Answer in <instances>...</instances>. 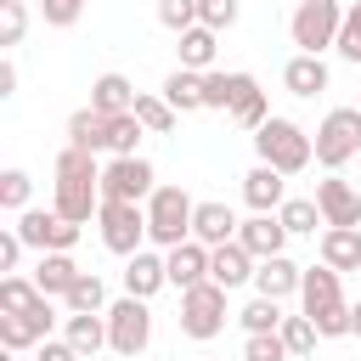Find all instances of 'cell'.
<instances>
[{
    "label": "cell",
    "mask_w": 361,
    "mask_h": 361,
    "mask_svg": "<svg viewBox=\"0 0 361 361\" xmlns=\"http://www.w3.org/2000/svg\"><path fill=\"white\" fill-rule=\"evenodd\" d=\"M299 305H305L310 322L327 316V310H338V305H344V293H338V271H333V265H310L305 282H299Z\"/></svg>",
    "instance_id": "15"
},
{
    "label": "cell",
    "mask_w": 361,
    "mask_h": 361,
    "mask_svg": "<svg viewBox=\"0 0 361 361\" xmlns=\"http://www.w3.org/2000/svg\"><path fill=\"white\" fill-rule=\"evenodd\" d=\"M344 62H361V0L344 6V28H338V45H333Z\"/></svg>",
    "instance_id": "41"
},
{
    "label": "cell",
    "mask_w": 361,
    "mask_h": 361,
    "mask_svg": "<svg viewBox=\"0 0 361 361\" xmlns=\"http://www.w3.org/2000/svg\"><path fill=\"white\" fill-rule=\"evenodd\" d=\"M254 85V73H220V68H209L203 73V107H214V113H231L237 107V96Z\"/></svg>",
    "instance_id": "25"
},
{
    "label": "cell",
    "mask_w": 361,
    "mask_h": 361,
    "mask_svg": "<svg viewBox=\"0 0 361 361\" xmlns=\"http://www.w3.org/2000/svg\"><path fill=\"white\" fill-rule=\"evenodd\" d=\"M39 17H45L51 28H73V23L85 17V0H39Z\"/></svg>",
    "instance_id": "44"
},
{
    "label": "cell",
    "mask_w": 361,
    "mask_h": 361,
    "mask_svg": "<svg viewBox=\"0 0 361 361\" xmlns=\"http://www.w3.org/2000/svg\"><path fill=\"white\" fill-rule=\"evenodd\" d=\"M28 192H34V180H28V169H6V175H0V209H11V214H23V209H28Z\"/></svg>",
    "instance_id": "39"
},
{
    "label": "cell",
    "mask_w": 361,
    "mask_h": 361,
    "mask_svg": "<svg viewBox=\"0 0 361 361\" xmlns=\"http://www.w3.org/2000/svg\"><path fill=\"white\" fill-rule=\"evenodd\" d=\"M135 96H141V90H135L124 73H102V79L90 85V107H96L102 118H118V113H130V107H135Z\"/></svg>",
    "instance_id": "22"
},
{
    "label": "cell",
    "mask_w": 361,
    "mask_h": 361,
    "mask_svg": "<svg viewBox=\"0 0 361 361\" xmlns=\"http://www.w3.org/2000/svg\"><path fill=\"white\" fill-rule=\"evenodd\" d=\"M152 344V310H147V299H118V305H107V350H118V355H141Z\"/></svg>",
    "instance_id": "7"
},
{
    "label": "cell",
    "mask_w": 361,
    "mask_h": 361,
    "mask_svg": "<svg viewBox=\"0 0 361 361\" xmlns=\"http://www.w3.org/2000/svg\"><path fill=\"white\" fill-rule=\"evenodd\" d=\"M350 333H361V305H350Z\"/></svg>",
    "instance_id": "48"
},
{
    "label": "cell",
    "mask_w": 361,
    "mask_h": 361,
    "mask_svg": "<svg viewBox=\"0 0 361 361\" xmlns=\"http://www.w3.org/2000/svg\"><path fill=\"white\" fill-rule=\"evenodd\" d=\"M45 293L34 288V276H0V316H23V310H34Z\"/></svg>",
    "instance_id": "33"
},
{
    "label": "cell",
    "mask_w": 361,
    "mask_h": 361,
    "mask_svg": "<svg viewBox=\"0 0 361 361\" xmlns=\"http://www.w3.org/2000/svg\"><path fill=\"white\" fill-rule=\"evenodd\" d=\"M254 152H259V164H271V169H282V175H299V169H310L316 141H310L293 118H265V124L254 130Z\"/></svg>",
    "instance_id": "2"
},
{
    "label": "cell",
    "mask_w": 361,
    "mask_h": 361,
    "mask_svg": "<svg viewBox=\"0 0 361 361\" xmlns=\"http://www.w3.org/2000/svg\"><path fill=\"white\" fill-rule=\"evenodd\" d=\"M62 338L79 350V355H96L107 344V316H68L62 322Z\"/></svg>",
    "instance_id": "30"
},
{
    "label": "cell",
    "mask_w": 361,
    "mask_h": 361,
    "mask_svg": "<svg viewBox=\"0 0 361 361\" xmlns=\"http://www.w3.org/2000/svg\"><path fill=\"white\" fill-rule=\"evenodd\" d=\"M51 322H56V310H51V299H39L34 310H23V316H0V350H39L45 338H51Z\"/></svg>",
    "instance_id": "11"
},
{
    "label": "cell",
    "mask_w": 361,
    "mask_h": 361,
    "mask_svg": "<svg viewBox=\"0 0 361 361\" xmlns=\"http://www.w3.org/2000/svg\"><path fill=\"white\" fill-rule=\"evenodd\" d=\"M299 282H305V271L288 259V254H276V259H259V271H254V288H259V299H288V293H299Z\"/></svg>",
    "instance_id": "20"
},
{
    "label": "cell",
    "mask_w": 361,
    "mask_h": 361,
    "mask_svg": "<svg viewBox=\"0 0 361 361\" xmlns=\"http://www.w3.org/2000/svg\"><path fill=\"white\" fill-rule=\"evenodd\" d=\"M316 209H322L327 226H361V192L350 180H338V175L316 180Z\"/></svg>",
    "instance_id": "13"
},
{
    "label": "cell",
    "mask_w": 361,
    "mask_h": 361,
    "mask_svg": "<svg viewBox=\"0 0 361 361\" xmlns=\"http://www.w3.org/2000/svg\"><path fill=\"white\" fill-rule=\"evenodd\" d=\"M316 164L322 169H344L355 152H361V107H333L322 124H316Z\"/></svg>",
    "instance_id": "5"
},
{
    "label": "cell",
    "mask_w": 361,
    "mask_h": 361,
    "mask_svg": "<svg viewBox=\"0 0 361 361\" xmlns=\"http://www.w3.org/2000/svg\"><path fill=\"white\" fill-rule=\"evenodd\" d=\"M96 226H102V243L130 259V254H141V243H147V203H113V197H102Z\"/></svg>",
    "instance_id": "6"
},
{
    "label": "cell",
    "mask_w": 361,
    "mask_h": 361,
    "mask_svg": "<svg viewBox=\"0 0 361 361\" xmlns=\"http://www.w3.org/2000/svg\"><path fill=\"white\" fill-rule=\"evenodd\" d=\"M68 147H85V152H102V147H107V118H102L96 107H79V113L68 118Z\"/></svg>",
    "instance_id": "29"
},
{
    "label": "cell",
    "mask_w": 361,
    "mask_h": 361,
    "mask_svg": "<svg viewBox=\"0 0 361 361\" xmlns=\"http://www.w3.org/2000/svg\"><path fill=\"white\" fill-rule=\"evenodd\" d=\"M237 11H243L237 0H197V23L214 28V34H226V28L237 23Z\"/></svg>",
    "instance_id": "43"
},
{
    "label": "cell",
    "mask_w": 361,
    "mask_h": 361,
    "mask_svg": "<svg viewBox=\"0 0 361 361\" xmlns=\"http://www.w3.org/2000/svg\"><path fill=\"white\" fill-rule=\"evenodd\" d=\"M237 214L226 209V203H197V214H192V237L203 243V248H220V243H237Z\"/></svg>",
    "instance_id": "19"
},
{
    "label": "cell",
    "mask_w": 361,
    "mask_h": 361,
    "mask_svg": "<svg viewBox=\"0 0 361 361\" xmlns=\"http://www.w3.org/2000/svg\"><path fill=\"white\" fill-rule=\"evenodd\" d=\"M23 34H28V6L23 0H0V45L11 51V45H23Z\"/></svg>",
    "instance_id": "38"
},
{
    "label": "cell",
    "mask_w": 361,
    "mask_h": 361,
    "mask_svg": "<svg viewBox=\"0 0 361 361\" xmlns=\"http://www.w3.org/2000/svg\"><path fill=\"white\" fill-rule=\"evenodd\" d=\"M282 85L293 90V96H322L327 90V62L322 56H288V68H282Z\"/></svg>",
    "instance_id": "24"
},
{
    "label": "cell",
    "mask_w": 361,
    "mask_h": 361,
    "mask_svg": "<svg viewBox=\"0 0 361 361\" xmlns=\"http://www.w3.org/2000/svg\"><path fill=\"white\" fill-rule=\"evenodd\" d=\"M130 113H135V118H141V124H147L152 135H169V130H175V107H169L164 96H147V90H141Z\"/></svg>",
    "instance_id": "34"
},
{
    "label": "cell",
    "mask_w": 361,
    "mask_h": 361,
    "mask_svg": "<svg viewBox=\"0 0 361 361\" xmlns=\"http://www.w3.org/2000/svg\"><path fill=\"white\" fill-rule=\"evenodd\" d=\"M175 113H197L203 107V73H186V68H175L169 79H164V90H158Z\"/></svg>",
    "instance_id": "27"
},
{
    "label": "cell",
    "mask_w": 361,
    "mask_h": 361,
    "mask_svg": "<svg viewBox=\"0 0 361 361\" xmlns=\"http://www.w3.org/2000/svg\"><path fill=\"white\" fill-rule=\"evenodd\" d=\"M237 322H243V333H276L282 327V305L276 299H254V305L237 310Z\"/></svg>",
    "instance_id": "37"
},
{
    "label": "cell",
    "mask_w": 361,
    "mask_h": 361,
    "mask_svg": "<svg viewBox=\"0 0 361 361\" xmlns=\"http://www.w3.org/2000/svg\"><path fill=\"white\" fill-rule=\"evenodd\" d=\"M338 28H344V6L338 0H299V11L288 23V34H293V45L305 56H322L327 45H338Z\"/></svg>",
    "instance_id": "4"
},
{
    "label": "cell",
    "mask_w": 361,
    "mask_h": 361,
    "mask_svg": "<svg viewBox=\"0 0 361 361\" xmlns=\"http://www.w3.org/2000/svg\"><path fill=\"white\" fill-rule=\"evenodd\" d=\"M231 118H237L243 130H259V124L271 118V102H265V90H259V79H254V85H248V90L237 96V107H231Z\"/></svg>",
    "instance_id": "36"
},
{
    "label": "cell",
    "mask_w": 361,
    "mask_h": 361,
    "mask_svg": "<svg viewBox=\"0 0 361 361\" xmlns=\"http://www.w3.org/2000/svg\"><path fill=\"white\" fill-rule=\"evenodd\" d=\"M158 23H164L169 34L197 28V0H158Z\"/></svg>",
    "instance_id": "40"
},
{
    "label": "cell",
    "mask_w": 361,
    "mask_h": 361,
    "mask_svg": "<svg viewBox=\"0 0 361 361\" xmlns=\"http://www.w3.org/2000/svg\"><path fill=\"white\" fill-rule=\"evenodd\" d=\"M68 316H107V288H102V276L96 271H85L73 288H68Z\"/></svg>",
    "instance_id": "28"
},
{
    "label": "cell",
    "mask_w": 361,
    "mask_h": 361,
    "mask_svg": "<svg viewBox=\"0 0 361 361\" xmlns=\"http://www.w3.org/2000/svg\"><path fill=\"white\" fill-rule=\"evenodd\" d=\"M226 327V288L220 282H197L180 293V333L186 338H214Z\"/></svg>",
    "instance_id": "8"
},
{
    "label": "cell",
    "mask_w": 361,
    "mask_h": 361,
    "mask_svg": "<svg viewBox=\"0 0 361 361\" xmlns=\"http://www.w3.org/2000/svg\"><path fill=\"white\" fill-rule=\"evenodd\" d=\"M214 39H220V34H214V28H203V23H197V28H186V34H180V45H175V51H180V68H186V73H209V68H214Z\"/></svg>",
    "instance_id": "26"
},
{
    "label": "cell",
    "mask_w": 361,
    "mask_h": 361,
    "mask_svg": "<svg viewBox=\"0 0 361 361\" xmlns=\"http://www.w3.org/2000/svg\"><path fill=\"white\" fill-rule=\"evenodd\" d=\"M85 271L68 259V254H39V265H34V288L45 293V299H68V288L79 282Z\"/></svg>",
    "instance_id": "23"
},
{
    "label": "cell",
    "mask_w": 361,
    "mask_h": 361,
    "mask_svg": "<svg viewBox=\"0 0 361 361\" xmlns=\"http://www.w3.org/2000/svg\"><path fill=\"white\" fill-rule=\"evenodd\" d=\"M254 271H259V259H254L243 243H220V248H209V282H220L226 293L243 288V282H254Z\"/></svg>",
    "instance_id": "14"
},
{
    "label": "cell",
    "mask_w": 361,
    "mask_h": 361,
    "mask_svg": "<svg viewBox=\"0 0 361 361\" xmlns=\"http://www.w3.org/2000/svg\"><path fill=\"white\" fill-rule=\"evenodd\" d=\"M17 237L28 248H39V254H68L79 243V226L68 214H56V209H23L17 214Z\"/></svg>",
    "instance_id": "9"
},
{
    "label": "cell",
    "mask_w": 361,
    "mask_h": 361,
    "mask_svg": "<svg viewBox=\"0 0 361 361\" xmlns=\"http://www.w3.org/2000/svg\"><path fill=\"white\" fill-rule=\"evenodd\" d=\"M243 361H288V344H282V333H248V344H243Z\"/></svg>",
    "instance_id": "42"
},
{
    "label": "cell",
    "mask_w": 361,
    "mask_h": 361,
    "mask_svg": "<svg viewBox=\"0 0 361 361\" xmlns=\"http://www.w3.org/2000/svg\"><path fill=\"white\" fill-rule=\"evenodd\" d=\"M17 90V62H0V96Z\"/></svg>",
    "instance_id": "47"
},
{
    "label": "cell",
    "mask_w": 361,
    "mask_h": 361,
    "mask_svg": "<svg viewBox=\"0 0 361 361\" xmlns=\"http://www.w3.org/2000/svg\"><path fill=\"white\" fill-rule=\"evenodd\" d=\"M39 361H85V355H79L68 338H45V344H39Z\"/></svg>",
    "instance_id": "46"
},
{
    "label": "cell",
    "mask_w": 361,
    "mask_h": 361,
    "mask_svg": "<svg viewBox=\"0 0 361 361\" xmlns=\"http://www.w3.org/2000/svg\"><path fill=\"white\" fill-rule=\"evenodd\" d=\"M23 248H28V243L17 237V226H11V231H0V271H6V276H17V259H23Z\"/></svg>",
    "instance_id": "45"
},
{
    "label": "cell",
    "mask_w": 361,
    "mask_h": 361,
    "mask_svg": "<svg viewBox=\"0 0 361 361\" xmlns=\"http://www.w3.org/2000/svg\"><path fill=\"white\" fill-rule=\"evenodd\" d=\"M237 243H243L254 259H276V254H282V243H288V226H282L276 214H254V220H243V226H237Z\"/></svg>",
    "instance_id": "16"
},
{
    "label": "cell",
    "mask_w": 361,
    "mask_h": 361,
    "mask_svg": "<svg viewBox=\"0 0 361 361\" xmlns=\"http://www.w3.org/2000/svg\"><path fill=\"white\" fill-rule=\"evenodd\" d=\"M322 265L361 271V226H327L322 231Z\"/></svg>",
    "instance_id": "21"
},
{
    "label": "cell",
    "mask_w": 361,
    "mask_h": 361,
    "mask_svg": "<svg viewBox=\"0 0 361 361\" xmlns=\"http://www.w3.org/2000/svg\"><path fill=\"white\" fill-rule=\"evenodd\" d=\"M51 209L68 214L73 226H85L102 209V164H96V152H85V147H62L56 152V197H51Z\"/></svg>",
    "instance_id": "1"
},
{
    "label": "cell",
    "mask_w": 361,
    "mask_h": 361,
    "mask_svg": "<svg viewBox=\"0 0 361 361\" xmlns=\"http://www.w3.org/2000/svg\"><path fill=\"white\" fill-rule=\"evenodd\" d=\"M276 333H282L288 355H310V350H316V338H322V333H316V322H310L305 310H299V316H282V327H276Z\"/></svg>",
    "instance_id": "35"
},
{
    "label": "cell",
    "mask_w": 361,
    "mask_h": 361,
    "mask_svg": "<svg viewBox=\"0 0 361 361\" xmlns=\"http://www.w3.org/2000/svg\"><path fill=\"white\" fill-rule=\"evenodd\" d=\"M276 220L288 226V237H316V226H327L322 209H316V197H288V203L276 209Z\"/></svg>",
    "instance_id": "31"
},
{
    "label": "cell",
    "mask_w": 361,
    "mask_h": 361,
    "mask_svg": "<svg viewBox=\"0 0 361 361\" xmlns=\"http://www.w3.org/2000/svg\"><path fill=\"white\" fill-rule=\"evenodd\" d=\"M192 214H197V203H192L180 186H158V192L147 197V243H158L164 254L180 248V243L192 237Z\"/></svg>",
    "instance_id": "3"
},
{
    "label": "cell",
    "mask_w": 361,
    "mask_h": 361,
    "mask_svg": "<svg viewBox=\"0 0 361 361\" xmlns=\"http://www.w3.org/2000/svg\"><path fill=\"white\" fill-rule=\"evenodd\" d=\"M164 265H169V282L186 293V288H197V282H209V248L197 243V237H186L180 248H169L164 254Z\"/></svg>",
    "instance_id": "17"
},
{
    "label": "cell",
    "mask_w": 361,
    "mask_h": 361,
    "mask_svg": "<svg viewBox=\"0 0 361 361\" xmlns=\"http://www.w3.org/2000/svg\"><path fill=\"white\" fill-rule=\"evenodd\" d=\"M147 135V124L135 118V113H118V118H107V152L113 158H141L135 152V141Z\"/></svg>",
    "instance_id": "32"
},
{
    "label": "cell",
    "mask_w": 361,
    "mask_h": 361,
    "mask_svg": "<svg viewBox=\"0 0 361 361\" xmlns=\"http://www.w3.org/2000/svg\"><path fill=\"white\" fill-rule=\"evenodd\" d=\"M243 203H248L254 214H276V209L288 203V175L271 169V164H254V169L243 175Z\"/></svg>",
    "instance_id": "12"
},
{
    "label": "cell",
    "mask_w": 361,
    "mask_h": 361,
    "mask_svg": "<svg viewBox=\"0 0 361 361\" xmlns=\"http://www.w3.org/2000/svg\"><path fill=\"white\" fill-rule=\"evenodd\" d=\"M164 282H169V265H164V254H152V248L130 254V265H124V293H130V299H152Z\"/></svg>",
    "instance_id": "18"
},
{
    "label": "cell",
    "mask_w": 361,
    "mask_h": 361,
    "mask_svg": "<svg viewBox=\"0 0 361 361\" xmlns=\"http://www.w3.org/2000/svg\"><path fill=\"white\" fill-rule=\"evenodd\" d=\"M152 192H158V175H152L147 158H113V164H102V197H113V203H147Z\"/></svg>",
    "instance_id": "10"
}]
</instances>
